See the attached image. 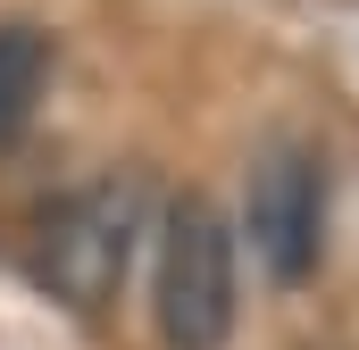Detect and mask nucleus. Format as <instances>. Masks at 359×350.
<instances>
[{
    "instance_id": "1",
    "label": "nucleus",
    "mask_w": 359,
    "mask_h": 350,
    "mask_svg": "<svg viewBox=\"0 0 359 350\" xmlns=\"http://www.w3.org/2000/svg\"><path fill=\"white\" fill-rule=\"evenodd\" d=\"M134 225H142V192L126 183V175H100V183H76V192H59L50 209H42V284L67 300V309H84L100 317L117 292H126V267H134Z\"/></svg>"
},
{
    "instance_id": "3",
    "label": "nucleus",
    "mask_w": 359,
    "mask_h": 350,
    "mask_svg": "<svg viewBox=\"0 0 359 350\" xmlns=\"http://www.w3.org/2000/svg\"><path fill=\"white\" fill-rule=\"evenodd\" d=\"M243 234L276 284H301L318 251H326V175L301 142H268L259 167H251V192H243Z\"/></svg>"
},
{
    "instance_id": "4",
    "label": "nucleus",
    "mask_w": 359,
    "mask_h": 350,
    "mask_svg": "<svg viewBox=\"0 0 359 350\" xmlns=\"http://www.w3.org/2000/svg\"><path fill=\"white\" fill-rule=\"evenodd\" d=\"M42 84H50V42H42L34 25H0V142L25 134Z\"/></svg>"
},
{
    "instance_id": "2",
    "label": "nucleus",
    "mask_w": 359,
    "mask_h": 350,
    "mask_svg": "<svg viewBox=\"0 0 359 350\" xmlns=\"http://www.w3.org/2000/svg\"><path fill=\"white\" fill-rule=\"evenodd\" d=\"M159 342L226 350L234 342V225L209 192H184L159 225Z\"/></svg>"
}]
</instances>
